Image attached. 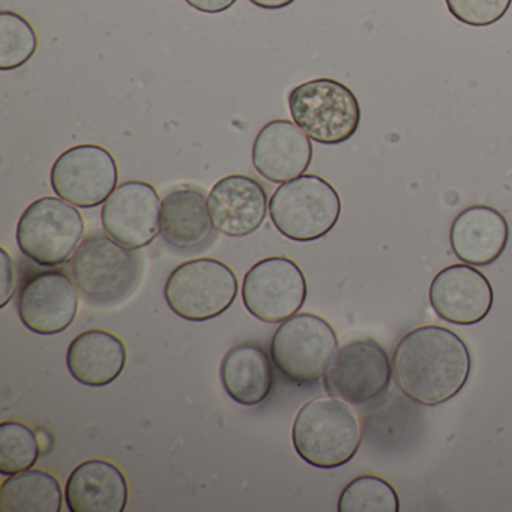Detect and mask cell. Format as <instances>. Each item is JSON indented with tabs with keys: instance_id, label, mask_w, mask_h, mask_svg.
<instances>
[{
	"instance_id": "cell-27",
	"label": "cell",
	"mask_w": 512,
	"mask_h": 512,
	"mask_svg": "<svg viewBox=\"0 0 512 512\" xmlns=\"http://www.w3.org/2000/svg\"><path fill=\"white\" fill-rule=\"evenodd\" d=\"M0 275H2V298L0 308L7 307L16 295L17 277L13 259L5 248H0Z\"/></svg>"
},
{
	"instance_id": "cell-25",
	"label": "cell",
	"mask_w": 512,
	"mask_h": 512,
	"mask_svg": "<svg viewBox=\"0 0 512 512\" xmlns=\"http://www.w3.org/2000/svg\"><path fill=\"white\" fill-rule=\"evenodd\" d=\"M38 49V37L31 23L14 13H0V71H13L28 64Z\"/></svg>"
},
{
	"instance_id": "cell-12",
	"label": "cell",
	"mask_w": 512,
	"mask_h": 512,
	"mask_svg": "<svg viewBox=\"0 0 512 512\" xmlns=\"http://www.w3.org/2000/svg\"><path fill=\"white\" fill-rule=\"evenodd\" d=\"M161 203L148 182H124L101 209L104 232L130 250L148 247L160 235Z\"/></svg>"
},
{
	"instance_id": "cell-4",
	"label": "cell",
	"mask_w": 512,
	"mask_h": 512,
	"mask_svg": "<svg viewBox=\"0 0 512 512\" xmlns=\"http://www.w3.org/2000/svg\"><path fill=\"white\" fill-rule=\"evenodd\" d=\"M341 215V199L334 187L316 175L284 182L269 200L275 229L290 241L313 242L325 238Z\"/></svg>"
},
{
	"instance_id": "cell-23",
	"label": "cell",
	"mask_w": 512,
	"mask_h": 512,
	"mask_svg": "<svg viewBox=\"0 0 512 512\" xmlns=\"http://www.w3.org/2000/svg\"><path fill=\"white\" fill-rule=\"evenodd\" d=\"M338 512H400V497L380 476H356L341 491Z\"/></svg>"
},
{
	"instance_id": "cell-8",
	"label": "cell",
	"mask_w": 512,
	"mask_h": 512,
	"mask_svg": "<svg viewBox=\"0 0 512 512\" xmlns=\"http://www.w3.org/2000/svg\"><path fill=\"white\" fill-rule=\"evenodd\" d=\"M238 289L235 272L226 263L196 259L182 263L169 275L164 298L181 319L206 322L232 307Z\"/></svg>"
},
{
	"instance_id": "cell-20",
	"label": "cell",
	"mask_w": 512,
	"mask_h": 512,
	"mask_svg": "<svg viewBox=\"0 0 512 512\" xmlns=\"http://www.w3.org/2000/svg\"><path fill=\"white\" fill-rule=\"evenodd\" d=\"M127 365L124 341L103 329H91L68 347L67 367L82 385L101 388L115 382Z\"/></svg>"
},
{
	"instance_id": "cell-13",
	"label": "cell",
	"mask_w": 512,
	"mask_h": 512,
	"mask_svg": "<svg viewBox=\"0 0 512 512\" xmlns=\"http://www.w3.org/2000/svg\"><path fill=\"white\" fill-rule=\"evenodd\" d=\"M79 311L76 284L64 271L32 275L20 287L17 313L29 331L56 335L67 331Z\"/></svg>"
},
{
	"instance_id": "cell-11",
	"label": "cell",
	"mask_w": 512,
	"mask_h": 512,
	"mask_svg": "<svg viewBox=\"0 0 512 512\" xmlns=\"http://www.w3.org/2000/svg\"><path fill=\"white\" fill-rule=\"evenodd\" d=\"M118 179L115 157L103 146L91 143L59 155L50 173L56 196L83 209L104 205L118 188Z\"/></svg>"
},
{
	"instance_id": "cell-14",
	"label": "cell",
	"mask_w": 512,
	"mask_h": 512,
	"mask_svg": "<svg viewBox=\"0 0 512 512\" xmlns=\"http://www.w3.org/2000/svg\"><path fill=\"white\" fill-rule=\"evenodd\" d=\"M428 298L440 319L452 325L472 326L490 314L494 292L490 280L481 271L460 263L437 272Z\"/></svg>"
},
{
	"instance_id": "cell-15",
	"label": "cell",
	"mask_w": 512,
	"mask_h": 512,
	"mask_svg": "<svg viewBox=\"0 0 512 512\" xmlns=\"http://www.w3.org/2000/svg\"><path fill=\"white\" fill-rule=\"evenodd\" d=\"M209 214L215 229L230 238L253 235L265 223L268 193L251 176L230 175L220 179L208 196Z\"/></svg>"
},
{
	"instance_id": "cell-18",
	"label": "cell",
	"mask_w": 512,
	"mask_h": 512,
	"mask_svg": "<svg viewBox=\"0 0 512 512\" xmlns=\"http://www.w3.org/2000/svg\"><path fill=\"white\" fill-rule=\"evenodd\" d=\"M71 512H122L128 503V482L122 470L104 460H88L71 472L65 485Z\"/></svg>"
},
{
	"instance_id": "cell-22",
	"label": "cell",
	"mask_w": 512,
	"mask_h": 512,
	"mask_svg": "<svg viewBox=\"0 0 512 512\" xmlns=\"http://www.w3.org/2000/svg\"><path fill=\"white\" fill-rule=\"evenodd\" d=\"M64 491L52 473L29 469L11 475L0 487L2 512H61Z\"/></svg>"
},
{
	"instance_id": "cell-5",
	"label": "cell",
	"mask_w": 512,
	"mask_h": 512,
	"mask_svg": "<svg viewBox=\"0 0 512 512\" xmlns=\"http://www.w3.org/2000/svg\"><path fill=\"white\" fill-rule=\"evenodd\" d=\"M293 122L320 145H341L355 136L361 124L356 95L334 79H314L289 94Z\"/></svg>"
},
{
	"instance_id": "cell-21",
	"label": "cell",
	"mask_w": 512,
	"mask_h": 512,
	"mask_svg": "<svg viewBox=\"0 0 512 512\" xmlns=\"http://www.w3.org/2000/svg\"><path fill=\"white\" fill-rule=\"evenodd\" d=\"M268 352L257 344L232 347L220 365L224 391L242 406H259L274 388V368Z\"/></svg>"
},
{
	"instance_id": "cell-16",
	"label": "cell",
	"mask_w": 512,
	"mask_h": 512,
	"mask_svg": "<svg viewBox=\"0 0 512 512\" xmlns=\"http://www.w3.org/2000/svg\"><path fill=\"white\" fill-rule=\"evenodd\" d=\"M251 158L262 178L284 184L307 172L313 160V143L295 122L277 119L259 131Z\"/></svg>"
},
{
	"instance_id": "cell-7",
	"label": "cell",
	"mask_w": 512,
	"mask_h": 512,
	"mask_svg": "<svg viewBox=\"0 0 512 512\" xmlns=\"http://www.w3.org/2000/svg\"><path fill=\"white\" fill-rule=\"evenodd\" d=\"M338 352V337L323 317L295 314L281 322L271 341L278 373L298 386H311L325 376Z\"/></svg>"
},
{
	"instance_id": "cell-9",
	"label": "cell",
	"mask_w": 512,
	"mask_h": 512,
	"mask_svg": "<svg viewBox=\"0 0 512 512\" xmlns=\"http://www.w3.org/2000/svg\"><path fill=\"white\" fill-rule=\"evenodd\" d=\"M392 377L394 368L382 344L361 338L338 349L323 376V386L331 397L364 406L388 392Z\"/></svg>"
},
{
	"instance_id": "cell-2",
	"label": "cell",
	"mask_w": 512,
	"mask_h": 512,
	"mask_svg": "<svg viewBox=\"0 0 512 512\" xmlns=\"http://www.w3.org/2000/svg\"><path fill=\"white\" fill-rule=\"evenodd\" d=\"M71 278L80 295L101 308L125 304L139 289L145 260L137 250L113 241L107 233L88 236L70 262Z\"/></svg>"
},
{
	"instance_id": "cell-6",
	"label": "cell",
	"mask_w": 512,
	"mask_h": 512,
	"mask_svg": "<svg viewBox=\"0 0 512 512\" xmlns=\"http://www.w3.org/2000/svg\"><path fill=\"white\" fill-rule=\"evenodd\" d=\"M85 221L77 206L43 197L28 206L17 224L16 241L28 259L44 268L65 265L82 244Z\"/></svg>"
},
{
	"instance_id": "cell-29",
	"label": "cell",
	"mask_w": 512,
	"mask_h": 512,
	"mask_svg": "<svg viewBox=\"0 0 512 512\" xmlns=\"http://www.w3.org/2000/svg\"><path fill=\"white\" fill-rule=\"evenodd\" d=\"M250 2L263 10H283L290 7L295 0H250Z\"/></svg>"
},
{
	"instance_id": "cell-17",
	"label": "cell",
	"mask_w": 512,
	"mask_h": 512,
	"mask_svg": "<svg viewBox=\"0 0 512 512\" xmlns=\"http://www.w3.org/2000/svg\"><path fill=\"white\" fill-rule=\"evenodd\" d=\"M508 241V221L497 209L484 205L461 211L449 232L452 253L472 266H488L499 260Z\"/></svg>"
},
{
	"instance_id": "cell-3",
	"label": "cell",
	"mask_w": 512,
	"mask_h": 512,
	"mask_svg": "<svg viewBox=\"0 0 512 512\" xmlns=\"http://www.w3.org/2000/svg\"><path fill=\"white\" fill-rule=\"evenodd\" d=\"M296 454L316 469H337L361 448L362 428L352 407L340 398L317 397L296 413L292 428Z\"/></svg>"
},
{
	"instance_id": "cell-24",
	"label": "cell",
	"mask_w": 512,
	"mask_h": 512,
	"mask_svg": "<svg viewBox=\"0 0 512 512\" xmlns=\"http://www.w3.org/2000/svg\"><path fill=\"white\" fill-rule=\"evenodd\" d=\"M40 443L29 425L19 421L0 424V473L16 475L32 469L40 460Z\"/></svg>"
},
{
	"instance_id": "cell-1",
	"label": "cell",
	"mask_w": 512,
	"mask_h": 512,
	"mask_svg": "<svg viewBox=\"0 0 512 512\" xmlns=\"http://www.w3.org/2000/svg\"><path fill=\"white\" fill-rule=\"evenodd\" d=\"M392 368L398 389L409 400L436 407L463 391L472 373V355L451 329L419 326L398 341Z\"/></svg>"
},
{
	"instance_id": "cell-10",
	"label": "cell",
	"mask_w": 512,
	"mask_h": 512,
	"mask_svg": "<svg viewBox=\"0 0 512 512\" xmlns=\"http://www.w3.org/2000/svg\"><path fill=\"white\" fill-rule=\"evenodd\" d=\"M307 292L304 272L283 256L260 260L242 283L245 308L265 323H281L295 316L304 307Z\"/></svg>"
},
{
	"instance_id": "cell-28",
	"label": "cell",
	"mask_w": 512,
	"mask_h": 512,
	"mask_svg": "<svg viewBox=\"0 0 512 512\" xmlns=\"http://www.w3.org/2000/svg\"><path fill=\"white\" fill-rule=\"evenodd\" d=\"M191 8L205 14H220L230 10L238 0H185Z\"/></svg>"
},
{
	"instance_id": "cell-26",
	"label": "cell",
	"mask_w": 512,
	"mask_h": 512,
	"mask_svg": "<svg viewBox=\"0 0 512 512\" xmlns=\"http://www.w3.org/2000/svg\"><path fill=\"white\" fill-rule=\"evenodd\" d=\"M449 13L472 28H487L502 20L512 0H445Z\"/></svg>"
},
{
	"instance_id": "cell-19",
	"label": "cell",
	"mask_w": 512,
	"mask_h": 512,
	"mask_svg": "<svg viewBox=\"0 0 512 512\" xmlns=\"http://www.w3.org/2000/svg\"><path fill=\"white\" fill-rule=\"evenodd\" d=\"M214 223L202 191L179 188L161 203L160 235L170 248L182 253L200 250L211 241Z\"/></svg>"
}]
</instances>
